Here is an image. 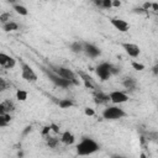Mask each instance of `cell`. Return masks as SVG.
<instances>
[{
	"label": "cell",
	"mask_w": 158,
	"mask_h": 158,
	"mask_svg": "<svg viewBox=\"0 0 158 158\" xmlns=\"http://www.w3.org/2000/svg\"><path fill=\"white\" fill-rule=\"evenodd\" d=\"M99 151V144L91 139V138H83L78 144H77V153L79 156H89Z\"/></svg>",
	"instance_id": "cell-1"
},
{
	"label": "cell",
	"mask_w": 158,
	"mask_h": 158,
	"mask_svg": "<svg viewBox=\"0 0 158 158\" xmlns=\"http://www.w3.org/2000/svg\"><path fill=\"white\" fill-rule=\"evenodd\" d=\"M52 69L51 70H53L56 74H58L59 77H62V78H64V79H68V80H70L74 85H78L79 84V81L77 80V78H75V74H74V72L73 70H70L69 68H65V67H59V65H49Z\"/></svg>",
	"instance_id": "cell-2"
},
{
	"label": "cell",
	"mask_w": 158,
	"mask_h": 158,
	"mask_svg": "<svg viewBox=\"0 0 158 158\" xmlns=\"http://www.w3.org/2000/svg\"><path fill=\"white\" fill-rule=\"evenodd\" d=\"M126 116V112L117 106H109L102 111V117L106 120H118Z\"/></svg>",
	"instance_id": "cell-3"
},
{
	"label": "cell",
	"mask_w": 158,
	"mask_h": 158,
	"mask_svg": "<svg viewBox=\"0 0 158 158\" xmlns=\"http://www.w3.org/2000/svg\"><path fill=\"white\" fill-rule=\"evenodd\" d=\"M44 72H46L47 77L51 79V81H52L53 84H56L57 86H60V88H69V86L73 84L70 80L64 79V78L59 77L58 74H56L53 70H47V69H44Z\"/></svg>",
	"instance_id": "cell-4"
},
{
	"label": "cell",
	"mask_w": 158,
	"mask_h": 158,
	"mask_svg": "<svg viewBox=\"0 0 158 158\" xmlns=\"http://www.w3.org/2000/svg\"><path fill=\"white\" fill-rule=\"evenodd\" d=\"M21 77L26 81H36L37 80L36 73L33 72V69L31 68V65L27 64V63H25V62L21 63Z\"/></svg>",
	"instance_id": "cell-5"
},
{
	"label": "cell",
	"mask_w": 158,
	"mask_h": 158,
	"mask_svg": "<svg viewBox=\"0 0 158 158\" xmlns=\"http://www.w3.org/2000/svg\"><path fill=\"white\" fill-rule=\"evenodd\" d=\"M110 68H111V63H107V62L100 63V64L96 67V74H98V77H99L101 80H109L110 77H111Z\"/></svg>",
	"instance_id": "cell-6"
},
{
	"label": "cell",
	"mask_w": 158,
	"mask_h": 158,
	"mask_svg": "<svg viewBox=\"0 0 158 158\" xmlns=\"http://www.w3.org/2000/svg\"><path fill=\"white\" fill-rule=\"evenodd\" d=\"M83 48H84L83 52H85V54L88 57H90V58H96L101 53L100 49L93 43H83Z\"/></svg>",
	"instance_id": "cell-7"
},
{
	"label": "cell",
	"mask_w": 158,
	"mask_h": 158,
	"mask_svg": "<svg viewBox=\"0 0 158 158\" xmlns=\"http://www.w3.org/2000/svg\"><path fill=\"white\" fill-rule=\"evenodd\" d=\"M109 98L114 104H122L128 100V95H126L123 91H111L109 94Z\"/></svg>",
	"instance_id": "cell-8"
},
{
	"label": "cell",
	"mask_w": 158,
	"mask_h": 158,
	"mask_svg": "<svg viewBox=\"0 0 158 158\" xmlns=\"http://www.w3.org/2000/svg\"><path fill=\"white\" fill-rule=\"evenodd\" d=\"M15 64H16L15 58H12L9 54H5V53L0 52V65H2L6 69H11V68L15 67Z\"/></svg>",
	"instance_id": "cell-9"
},
{
	"label": "cell",
	"mask_w": 158,
	"mask_h": 158,
	"mask_svg": "<svg viewBox=\"0 0 158 158\" xmlns=\"http://www.w3.org/2000/svg\"><path fill=\"white\" fill-rule=\"evenodd\" d=\"M122 47H123V49L126 51V53L130 57L136 58V57L139 56V52L141 51H139V47L137 44H135V43H122Z\"/></svg>",
	"instance_id": "cell-10"
},
{
	"label": "cell",
	"mask_w": 158,
	"mask_h": 158,
	"mask_svg": "<svg viewBox=\"0 0 158 158\" xmlns=\"http://www.w3.org/2000/svg\"><path fill=\"white\" fill-rule=\"evenodd\" d=\"M110 22H111V25H112L116 30H118L120 32H127L128 28H130V25H128L125 20H121V19H111Z\"/></svg>",
	"instance_id": "cell-11"
},
{
	"label": "cell",
	"mask_w": 158,
	"mask_h": 158,
	"mask_svg": "<svg viewBox=\"0 0 158 158\" xmlns=\"http://www.w3.org/2000/svg\"><path fill=\"white\" fill-rule=\"evenodd\" d=\"M78 74L80 75L81 80L84 81V85H85L86 88H89V89H94V88H95V83H94V80L91 79L90 75H88L86 73H84V72H81V70H79Z\"/></svg>",
	"instance_id": "cell-12"
},
{
	"label": "cell",
	"mask_w": 158,
	"mask_h": 158,
	"mask_svg": "<svg viewBox=\"0 0 158 158\" xmlns=\"http://www.w3.org/2000/svg\"><path fill=\"white\" fill-rule=\"evenodd\" d=\"M94 101H95L96 104L101 105V104L109 102V101H110V98H109L107 94H105V93H102V91H96L95 95H94Z\"/></svg>",
	"instance_id": "cell-13"
},
{
	"label": "cell",
	"mask_w": 158,
	"mask_h": 158,
	"mask_svg": "<svg viewBox=\"0 0 158 158\" xmlns=\"http://www.w3.org/2000/svg\"><path fill=\"white\" fill-rule=\"evenodd\" d=\"M60 141H62L64 144H73V143H74V141H75V137H74V135H73L72 132L65 131V132H63V133H62Z\"/></svg>",
	"instance_id": "cell-14"
},
{
	"label": "cell",
	"mask_w": 158,
	"mask_h": 158,
	"mask_svg": "<svg viewBox=\"0 0 158 158\" xmlns=\"http://www.w3.org/2000/svg\"><path fill=\"white\" fill-rule=\"evenodd\" d=\"M122 85L127 90H135L137 88V80L135 78H125V80L122 81Z\"/></svg>",
	"instance_id": "cell-15"
},
{
	"label": "cell",
	"mask_w": 158,
	"mask_h": 158,
	"mask_svg": "<svg viewBox=\"0 0 158 158\" xmlns=\"http://www.w3.org/2000/svg\"><path fill=\"white\" fill-rule=\"evenodd\" d=\"M2 28L6 32H11V31H16L19 28V25L16 22H14V21H9V22H6V23L2 25Z\"/></svg>",
	"instance_id": "cell-16"
},
{
	"label": "cell",
	"mask_w": 158,
	"mask_h": 158,
	"mask_svg": "<svg viewBox=\"0 0 158 158\" xmlns=\"http://www.w3.org/2000/svg\"><path fill=\"white\" fill-rule=\"evenodd\" d=\"M83 49H84V48H83V43H81V42L75 41V42L70 43V51H72L73 53H81Z\"/></svg>",
	"instance_id": "cell-17"
},
{
	"label": "cell",
	"mask_w": 158,
	"mask_h": 158,
	"mask_svg": "<svg viewBox=\"0 0 158 158\" xmlns=\"http://www.w3.org/2000/svg\"><path fill=\"white\" fill-rule=\"evenodd\" d=\"M10 120H11V116L9 115V112L5 114V115H0V127L7 126L9 122H10Z\"/></svg>",
	"instance_id": "cell-18"
},
{
	"label": "cell",
	"mask_w": 158,
	"mask_h": 158,
	"mask_svg": "<svg viewBox=\"0 0 158 158\" xmlns=\"http://www.w3.org/2000/svg\"><path fill=\"white\" fill-rule=\"evenodd\" d=\"M14 10H15L17 14L22 15V16H26V15L28 14V10H27L25 6H22V5H14Z\"/></svg>",
	"instance_id": "cell-19"
},
{
	"label": "cell",
	"mask_w": 158,
	"mask_h": 158,
	"mask_svg": "<svg viewBox=\"0 0 158 158\" xmlns=\"http://www.w3.org/2000/svg\"><path fill=\"white\" fill-rule=\"evenodd\" d=\"M58 104H59V106H60L62 109H68V107H70V106L74 105V102H73L70 99H62Z\"/></svg>",
	"instance_id": "cell-20"
},
{
	"label": "cell",
	"mask_w": 158,
	"mask_h": 158,
	"mask_svg": "<svg viewBox=\"0 0 158 158\" xmlns=\"http://www.w3.org/2000/svg\"><path fill=\"white\" fill-rule=\"evenodd\" d=\"M58 138L56 137H51V136H47V144L49 146V148H56L58 146Z\"/></svg>",
	"instance_id": "cell-21"
},
{
	"label": "cell",
	"mask_w": 158,
	"mask_h": 158,
	"mask_svg": "<svg viewBox=\"0 0 158 158\" xmlns=\"http://www.w3.org/2000/svg\"><path fill=\"white\" fill-rule=\"evenodd\" d=\"M2 105L5 106V110H6V112H12L14 110H15V105H14V102L12 101H10V100H6V101H4L2 102Z\"/></svg>",
	"instance_id": "cell-22"
},
{
	"label": "cell",
	"mask_w": 158,
	"mask_h": 158,
	"mask_svg": "<svg viewBox=\"0 0 158 158\" xmlns=\"http://www.w3.org/2000/svg\"><path fill=\"white\" fill-rule=\"evenodd\" d=\"M16 99L20 101H25L27 99V91L25 90H17L16 91Z\"/></svg>",
	"instance_id": "cell-23"
},
{
	"label": "cell",
	"mask_w": 158,
	"mask_h": 158,
	"mask_svg": "<svg viewBox=\"0 0 158 158\" xmlns=\"http://www.w3.org/2000/svg\"><path fill=\"white\" fill-rule=\"evenodd\" d=\"M10 19H11V15H10V12H4V14H1L0 15V22L4 25V23H6V22H9L10 21Z\"/></svg>",
	"instance_id": "cell-24"
},
{
	"label": "cell",
	"mask_w": 158,
	"mask_h": 158,
	"mask_svg": "<svg viewBox=\"0 0 158 158\" xmlns=\"http://www.w3.org/2000/svg\"><path fill=\"white\" fill-rule=\"evenodd\" d=\"M131 64H132V68L136 69V70H143V69H144V65H143L142 63H137V62L133 60Z\"/></svg>",
	"instance_id": "cell-25"
},
{
	"label": "cell",
	"mask_w": 158,
	"mask_h": 158,
	"mask_svg": "<svg viewBox=\"0 0 158 158\" xmlns=\"http://www.w3.org/2000/svg\"><path fill=\"white\" fill-rule=\"evenodd\" d=\"M111 1H112V0H102L100 7H101V9H110V7L112 6V5H111Z\"/></svg>",
	"instance_id": "cell-26"
},
{
	"label": "cell",
	"mask_w": 158,
	"mask_h": 158,
	"mask_svg": "<svg viewBox=\"0 0 158 158\" xmlns=\"http://www.w3.org/2000/svg\"><path fill=\"white\" fill-rule=\"evenodd\" d=\"M9 86V84H7V81L5 80V79H2V78H0V90L2 91V90H5L6 88Z\"/></svg>",
	"instance_id": "cell-27"
},
{
	"label": "cell",
	"mask_w": 158,
	"mask_h": 158,
	"mask_svg": "<svg viewBox=\"0 0 158 158\" xmlns=\"http://www.w3.org/2000/svg\"><path fill=\"white\" fill-rule=\"evenodd\" d=\"M84 112H85L86 116H94V115H95V111H94L93 109H90V107H85Z\"/></svg>",
	"instance_id": "cell-28"
},
{
	"label": "cell",
	"mask_w": 158,
	"mask_h": 158,
	"mask_svg": "<svg viewBox=\"0 0 158 158\" xmlns=\"http://www.w3.org/2000/svg\"><path fill=\"white\" fill-rule=\"evenodd\" d=\"M133 12H136V14H147V11H146L143 7H137V9H133Z\"/></svg>",
	"instance_id": "cell-29"
},
{
	"label": "cell",
	"mask_w": 158,
	"mask_h": 158,
	"mask_svg": "<svg viewBox=\"0 0 158 158\" xmlns=\"http://www.w3.org/2000/svg\"><path fill=\"white\" fill-rule=\"evenodd\" d=\"M49 127H51V130H53L56 133H58V132H59V126H57L56 123H51V125H49Z\"/></svg>",
	"instance_id": "cell-30"
},
{
	"label": "cell",
	"mask_w": 158,
	"mask_h": 158,
	"mask_svg": "<svg viewBox=\"0 0 158 158\" xmlns=\"http://www.w3.org/2000/svg\"><path fill=\"white\" fill-rule=\"evenodd\" d=\"M49 131H51V127H49V126H46V127H43V131H42V135H43V136H47Z\"/></svg>",
	"instance_id": "cell-31"
},
{
	"label": "cell",
	"mask_w": 158,
	"mask_h": 158,
	"mask_svg": "<svg viewBox=\"0 0 158 158\" xmlns=\"http://www.w3.org/2000/svg\"><path fill=\"white\" fill-rule=\"evenodd\" d=\"M111 5L115 6V7H118V6L121 5V1H120V0H112V1H111Z\"/></svg>",
	"instance_id": "cell-32"
},
{
	"label": "cell",
	"mask_w": 158,
	"mask_h": 158,
	"mask_svg": "<svg viewBox=\"0 0 158 158\" xmlns=\"http://www.w3.org/2000/svg\"><path fill=\"white\" fill-rule=\"evenodd\" d=\"M5 114H7L6 112V110H5V106L2 105V102L0 104V115H5Z\"/></svg>",
	"instance_id": "cell-33"
},
{
	"label": "cell",
	"mask_w": 158,
	"mask_h": 158,
	"mask_svg": "<svg viewBox=\"0 0 158 158\" xmlns=\"http://www.w3.org/2000/svg\"><path fill=\"white\" fill-rule=\"evenodd\" d=\"M31 130H32V127H31V126H27V127L25 128V131L22 132V135H23V136H26L28 132H31Z\"/></svg>",
	"instance_id": "cell-34"
},
{
	"label": "cell",
	"mask_w": 158,
	"mask_h": 158,
	"mask_svg": "<svg viewBox=\"0 0 158 158\" xmlns=\"http://www.w3.org/2000/svg\"><path fill=\"white\" fill-rule=\"evenodd\" d=\"M151 7H152V10H153V11H158V4H157V2L151 4Z\"/></svg>",
	"instance_id": "cell-35"
},
{
	"label": "cell",
	"mask_w": 158,
	"mask_h": 158,
	"mask_svg": "<svg viewBox=\"0 0 158 158\" xmlns=\"http://www.w3.org/2000/svg\"><path fill=\"white\" fill-rule=\"evenodd\" d=\"M149 7H151V2H144V4H143V9H144L146 11H148Z\"/></svg>",
	"instance_id": "cell-36"
},
{
	"label": "cell",
	"mask_w": 158,
	"mask_h": 158,
	"mask_svg": "<svg viewBox=\"0 0 158 158\" xmlns=\"http://www.w3.org/2000/svg\"><path fill=\"white\" fill-rule=\"evenodd\" d=\"M101 1H102V0H93V2H94L96 6H99V7L101 6Z\"/></svg>",
	"instance_id": "cell-37"
},
{
	"label": "cell",
	"mask_w": 158,
	"mask_h": 158,
	"mask_svg": "<svg viewBox=\"0 0 158 158\" xmlns=\"http://www.w3.org/2000/svg\"><path fill=\"white\" fill-rule=\"evenodd\" d=\"M157 68H158V65H154V67H153V72H154V74H157V73H158Z\"/></svg>",
	"instance_id": "cell-38"
},
{
	"label": "cell",
	"mask_w": 158,
	"mask_h": 158,
	"mask_svg": "<svg viewBox=\"0 0 158 158\" xmlns=\"http://www.w3.org/2000/svg\"><path fill=\"white\" fill-rule=\"evenodd\" d=\"M6 1H7V2H10V4H14L16 0H6Z\"/></svg>",
	"instance_id": "cell-39"
},
{
	"label": "cell",
	"mask_w": 158,
	"mask_h": 158,
	"mask_svg": "<svg viewBox=\"0 0 158 158\" xmlns=\"http://www.w3.org/2000/svg\"><path fill=\"white\" fill-rule=\"evenodd\" d=\"M0 91H1V90H0Z\"/></svg>",
	"instance_id": "cell-40"
}]
</instances>
